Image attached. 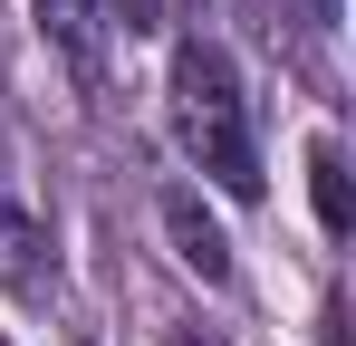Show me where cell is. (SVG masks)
<instances>
[{
	"label": "cell",
	"mask_w": 356,
	"mask_h": 346,
	"mask_svg": "<svg viewBox=\"0 0 356 346\" xmlns=\"http://www.w3.org/2000/svg\"><path fill=\"white\" fill-rule=\"evenodd\" d=\"M164 115H174V145L193 154V173L232 202H260V135H250V97H241V67L212 39H174L164 67Z\"/></svg>",
	"instance_id": "obj_1"
},
{
	"label": "cell",
	"mask_w": 356,
	"mask_h": 346,
	"mask_svg": "<svg viewBox=\"0 0 356 346\" xmlns=\"http://www.w3.org/2000/svg\"><path fill=\"white\" fill-rule=\"evenodd\" d=\"M0 288H10L19 308H49V298H58V250H49V222H39V212H19L10 192H0Z\"/></svg>",
	"instance_id": "obj_2"
},
{
	"label": "cell",
	"mask_w": 356,
	"mask_h": 346,
	"mask_svg": "<svg viewBox=\"0 0 356 346\" xmlns=\"http://www.w3.org/2000/svg\"><path fill=\"white\" fill-rule=\"evenodd\" d=\"M164 231H174V250H183V270H202V279L222 288L232 279V240H222V222H212V212H202V192H164Z\"/></svg>",
	"instance_id": "obj_3"
},
{
	"label": "cell",
	"mask_w": 356,
	"mask_h": 346,
	"mask_svg": "<svg viewBox=\"0 0 356 346\" xmlns=\"http://www.w3.org/2000/svg\"><path fill=\"white\" fill-rule=\"evenodd\" d=\"M39 29L67 49L77 77H97V67H106V0H39Z\"/></svg>",
	"instance_id": "obj_4"
},
{
	"label": "cell",
	"mask_w": 356,
	"mask_h": 346,
	"mask_svg": "<svg viewBox=\"0 0 356 346\" xmlns=\"http://www.w3.org/2000/svg\"><path fill=\"white\" fill-rule=\"evenodd\" d=\"M308 183H318V222H327V231H347V154H337L327 135L308 145Z\"/></svg>",
	"instance_id": "obj_5"
},
{
	"label": "cell",
	"mask_w": 356,
	"mask_h": 346,
	"mask_svg": "<svg viewBox=\"0 0 356 346\" xmlns=\"http://www.w3.org/2000/svg\"><path fill=\"white\" fill-rule=\"evenodd\" d=\"M308 10H318V19H337V0H308Z\"/></svg>",
	"instance_id": "obj_6"
},
{
	"label": "cell",
	"mask_w": 356,
	"mask_h": 346,
	"mask_svg": "<svg viewBox=\"0 0 356 346\" xmlns=\"http://www.w3.org/2000/svg\"><path fill=\"white\" fill-rule=\"evenodd\" d=\"M164 346H202V337H193V327H183V337H164Z\"/></svg>",
	"instance_id": "obj_7"
}]
</instances>
